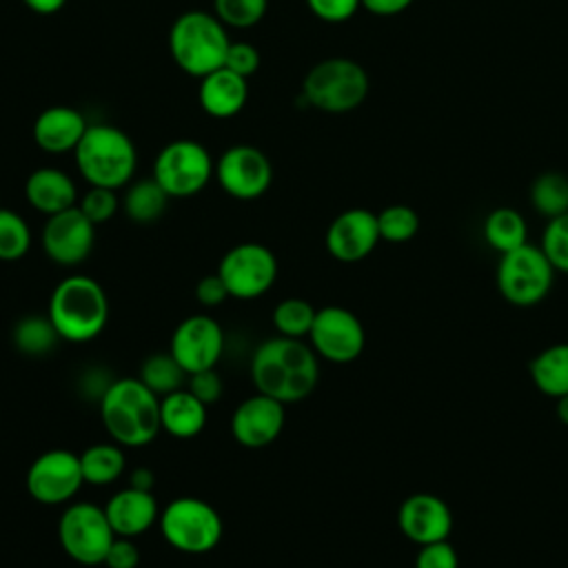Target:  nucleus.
I'll return each instance as SVG.
<instances>
[{"label":"nucleus","mask_w":568,"mask_h":568,"mask_svg":"<svg viewBox=\"0 0 568 568\" xmlns=\"http://www.w3.org/2000/svg\"><path fill=\"white\" fill-rule=\"evenodd\" d=\"M251 382L257 393L284 406L302 402L320 382L317 353L295 337L277 335L264 339L251 357Z\"/></svg>","instance_id":"f257e3e1"},{"label":"nucleus","mask_w":568,"mask_h":568,"mask_svg":"<svg viewBox=\"0 0 568 568\" xmlns=\"http://www.w3.org/2000/svg\"><path fill=\"white\" fill-rule=\"evenodd\" d=\"M100 417L120 446L140 448L151 444L160 426V397L140 377H120L100 395Z\"/></svg>","instance_id":"f03ea898"},{"label":"nucleus","mask_w":568,"mask_h":568,"mask_svg":"<svg viewBox=\"0 0 568 568\" xmlns=\"http://www.w3.org/2000/svg\"><path fill=\"white\" fill-rule=\"evenodd\" d=\"M47 315L64 342H91L109 322V300L104 288L89 275L60 280L49 297Z\"/></svg>","instance_id":"7ed1b4c3"},{"label":"nucleus","mask_w":568,"mask_h":568,"mask_svg":"<svg viewBox=\"0 0 568 568\" xmlns=\"http://www.w3.org/2000/svg\"><path fill=\"white\" fill-rule=\"evenodd\" d=\"M75 166L89 186L122 189L131 182L138 166L133 140L118 126L89 124L75 151Z\"/></svg>","instance_id":"20e7f679"},{"label":"nucleus","mask_w":568,"mask_h":568,"mask_svg":"<svg viewBox=\"0 0 568 568\" xmlns=\"http://www.w3.org/2000/svg\"><path fill=\"white\" fill-rule=\"evenodd\" d=\"M229 44L226 27L209 11H184L169 29V51L173 62L193 78H204L224 67Z\"/></svg>","instance_id":"39448f33"},{"label":"nucleus","mask_w":568,"mask_h":568,"mask_svg":"<svg viewBox=\"0 0 568 568\" xmlns=\"http://www.w3.org/2000/svg\"><path fill=\"white\" fill-rule=\"evenodd\" d=\"M368 73L351 58H326L302 80L304 100L324 113H348L368 95Z\"/></svg>","instance_id":"423d86ee"},{"label":"nucleus","mask_w":568,"mask_h":568,"mask_svg":"<svg viewBox=\"0 0 568 568\" xmlns=\"http://www.w3.org/2000/svg\"><path fill=\"white\" fill-rule=\"evenodd\" d=\"M160 532L169 546L186 555H204L222 541V515L200 497H175L158 519Z\"/></svg>","instance_id":"0eeeda50"},{"label":"nucleus","mask_w":568,"mask_h":568,"mask_svg":"<svg viewBox=\"0 0 568 568\" xmlns=\"http://www.w3.org/2000/svg\"><path fill=\"white\" fill-rule=\"evenodd\" d=\"M555 273L557 271L541 246L526 242L499 257L495 280L506 302L515 306H535L550 293Z\"/></svg>","instance_id":"6e6552de"},{"label":"nucleus","mask_w":568,"mask_h":568,"mask_svg":"<svg viewBox=\"0 0 568 568\" xmlns=\"http://www.w3.org/2000/svg\"><path fill=\"white\" fill-rule=\"evenodd\" d=\"M215 175V160L197 140H173L160 149L153 162V178L169 197H191Z\"/></svg>","instance_id":"1a4fd4ad"},{"label":"nucleus","mask_w":568,"mask_h":568,"mask_svg":"<svg viewBox=\"0 0 568 568\" xmlns=\"http://www.w3.org/2000/svg\"><path fill=\"white\" fill-rule=\"evenodd\" d=\"M115 532L104 515V508L91 501L67 506L58 519V541L62 550L80 566L104 564L106 550Z\"/></svg>","instance_id":"9d476101"},{"label":"nucleus","mask_w":568,"mask_h":568,"mask_svg":"<svg viewBox=\"0 0 568 568\" xmlns=\"http://www.w3.org/2000/svg\"><path fill=\"white\" fill-rule=\"evenodd\" d=\"M217 275L231 297L255 300L275 284L277 257L260 242H242L222 255Z\"/></svg>","instance_id":"9b49d317"},{"label":"nucleus","mask_w":568,"mask_h":568,"mask_svg":"<svg viewBox=\"0 0 568 568\" xmlns=\"http://www.w3.org/2000/svg\"><path fill=\"white\" fill-rule=\"evenodd\" d=\"M84 484L80 455L67 448H51L38 455L27 470V493L44 506L71 501Z\"/></svg>","instance_id":"f8f14e48"},{"label":"nucleus","mask_w":568,"mask_h":568,"mask_svg":"<svg viewBox=\"0 0 568 568\" xmlns=\"http://www.w3.org/2000/svg\"><path fill=\"white\" fill-rule=\"evenodd\" d=\"M217 184L224 193L235 200H257L262 197L273 180V166L264 151L251 144L229 146L215 160Z\"/></svg>","instance_id":"ddd939ff"},{"label":"nucleus","mask_w":568,"mask_h":568,"mask_svg":"<svg viewBox=\"0 0 568 568\" xmlns=\"http://www.w3.org/2000/svg\"><path fill=\"white\" fill-rule=\"evenodd\" d=\"M313 351L335 364L357 359L366 344V333L359 317L344 306L317 308L308 333Z\"/></svg>","instance_id":"4468645a"},{"label":"nucleus","mask_w":568,"mask_h":568,"mask_svg":"<svg viewBox=\"0 0 568 568\" xmlns=\"http://www.w3.org/2000/svg\"><path fill=\"white\" fill-rule=\"evenodd\" d=\"M224 351L222 326L211 315H191L182 320L173 335L169 353L186 371V375L215 368Z\"/></svg>","instance_id":"2eb2a0df"},{"label":"nucleus","mask_w":568,"mask_h":568,"mask_svg":"<svg viewBox=\"0 0 568 568\" xmlns=\"http://www.w3.org/2000/svg\"><path fill=\"white\" fill-rule=\"evenodd\" d=\"M40 242L51 262L60 266H78L93 251L95 224L75 204L47 217Z\"/></svg>","instance_id":"dca6fc26"},{"label":"nucleus","mask_w":568,"mask_h":568,"mask_svg":"<svg viewBox=\"0 0 568 568\" xmlns=\"http://www.w3.org/2000/svg\"><path fill=\"white\" fill-rule=\"evenodd\" d=\"M377 213L368 209H346L326 229V251L344 264H355L368 257L377 242Z\"/></svg>","instance_id":"f3484780"},{"label":"nucleus","mask_w":568,"mask_h":568,"mask_svg":"<svg viewBox=\"0 0 568 568\" xmlns=\"http://www.w3.org/2000/svg\"><path fill=\"white\" fill-rule=\"evenodd\" d=\"M397 526L402 535L417 546L444 541L453 530V513L442 497L413 493L399 504Z\"/></svg>","instance_id":"a211bd4d"},{"label":"nucleus","mask_w":568,"mask_h":568,"mask_svg":"<svg viewBox=\"0 0 568 568\" xmlns=\"http://www.w3.org/2000/svg\"><path fill=\"white\" fill-rule=\"evenodd\" d=\"M284 428V404L255 393L246 397L231 415V435L246 448L268 446Z\"/></svg>","instance_id":"6ab92c4d"},{"label":"nucleus","mask_w":568,"mask_h":568,"mask_svg":"<svg viewBox=\"0 0 568 568\" xmlns=\"http://www.w3.org/2000/svg\"><path fill=\"white\" fill-rule=\"evenodd\" d=\"M104 515L115 537H138L146 532L160 519V506L151 490L122 488L104 504Z\"/></svg>","instance_id":"aec40b11"},{"label":"nucleus","mask_w":568,"mask_h":568,"mask_svg":"<svg viewBox=\"0 0 568 568\" xmlns=\"http://www.w3.org/2000/svg\"><path fill=\"white\" fill-rule=\"evenodd\" d=\"M89 122L84 115L67 104H55L44 111L33 122V142L44 153H67L75 151L78 142L82 140Z\"/></svg>","instance_id":"412c9836"},{"label":"nucleus","mask_w":568,"mask_h":568,"mask_svg":"<svg viewBox=\"0 0 568 568\" xmlns=\"http://www.w3.org/2000/svg\"><path fill=\"white\" fill-rule=\"evenodd\" d=\"M197 100L206 115L217 120L233 118L248 100V80L226 67H220L200 78Z\"/></svg>","instance_id":"4be33fe9"},{"label":"nucleus","mask_w":568,"mask_h":568,"mask_svg":"<svg viewBox=\"0 0 568 568\" xmlns=\"http://www.w3.org/2000/svg\"><path fill=\"white\" fill-rule=\"evenodd\" d=\"M24 197L38 213L49 217L75 206L78 191L71 175L62 169L40 166L29 173L24 182Z\"/></svg>","instance_id":"5701e85b"},{"label":"nucleus","mask_w":568,"mask_h":568,"mask_svg":"<svg viewBox=\"0 0 568 568\" xmlns=\"http://www.w3.org/2000/svg\"><path fill=\"white\" fill-rule=\"evenodd\" d=\"M206 408L189 388H178L160 397V426L175 439H191L206 426Z\"/></svg>","instance_id":"b1692460"},{"label":"nucleus","mask_w":568,"mask_h":568,"mask_svg":"<svg viewBox=\"0 0 568 568\" xmlns=\"http://www.w3.org/2000/svg\"><path fill=\"white\" fill-rule=\"evenodd\" d=\"M530 377L537 390L552 399L568 395V342L541 348L530 359Z\"/></svg>","instance_id":"393cba45"},{"label":"nucleus","mask_w":568,"mask_h":568,"mask_svg":"<svg viewBox=\"0 0 568 568\" xmlns=\"http://www.w3.org/2000/svg\"><path fill=\"white\" fill-rule=\"evenodd\" d=\"M166 191L155 182V178H142L126 184L124 197H122V211L124 215L135 224H151L162 217L166 204H169Z\"/></svg>","instance_id":"a878e982"},{"label":"nucleus","mask_w":568,"mask_h":568,"mask_svg":"<svg viewBox=\"0 0 568 568\" xmlns=\"http://www.w3.org/2000/svg\"><path fill=\"white\" fill-rule=\"evenodd\" d=\"M486 244L497 251L499 255L519 248L528 242V226L519 211L510 206H497L493 209L481 226Z\"/></svg>","instance_id":"bb28decb"},{"label":"nucleus","mask_w":568,"mask_h":568,"mask_svg":"<svg viewBox=\"0 0 568 568\" xmlns=\"http://www.w3.org/2000/svg\"><path fill=\"white\" fill-rule=\"evenodd\" d=\"M80 466L84 475V484L93 486H109L118 477H122L126 468V457L120 444L100 442L80 453Z\"/></svg>","instance_id":"cd10ccee"},{"label":"nucleus","mask_w":568,"mask_h":568,"mask_svg":"<svg viewBox=\"0 0 568 568\" xmlns=\"http://www.w3.org/2000/svg\"><path fill=\"white\" fill-rule=\"evenodd\" d=\"M530 204L546 220L568 213V175L544 171L530 184Z\"/></svg>","instance_id":"c85d7f7f"},{"label":"nucleus","mask_w":568,"mask_h":568,"mask_svg":"<svg viewBox=\"0 0 568 568\" xmlns=\"http://www.w3.org/2000/svg\"><path fill=\"white\" fill-rule=\"evenodd\" d=\"M13 344L20 353L38 357L53 351L60 335L51 324L49 315H27L13 326Z\"/></svg>","instance_id":"c756f323"},{"label":"nucleus","mask_w":568,"mask_h":568,"mask_svg":"<svg viewBox=\"0 0 568 568\" xmlns=\"http://www.w3.org/2000/svg\"><path fill=\"white\" fill-rule=\"evenodd\" d=\"M186 371L175 362L171 353H153L140 366V379L158 395L164 397L178 388H182L186 379Z\"/></svg>","instance_id":"7c9ffc66"},{"label":"nucleus","mask_w":568,"mask_h":568,"mask_svg":"<svg viewBox=\"0 0 568 568\" xmlns=\"http://www.w3.org/2000/svg\"><path fill=\"white\" fill-rule=\"evenodd\" d=\"M317 308L302 297H286L273 311V326L284 337H308Z\"/></svg>","instance_id":"2f4dec72"},{"label":"nucleus","mask_w":568,"mask_h":568,"mask_svg":"<svg viewBox=\"0 0 568 568\" xmlns=\"http://www.w3.org/2000/svg\"><path fill=\"white\" fill-rule=\"evenodd\" d=\"M29 248L31 229L27 220L11 209H0V262H18Z\"/></svg>","instance_id":"473e14b6"},{"label":"nucleus","mask_w":568,"mask_h":568,"mask_svg":"<svg viewBox=\"0 0 568 568\" xmlns=\"http://www.w3.org/2000/svg\"><path fill=\"white\" fill-rule=\"evenodd\" d=\"M379 237L390 244H404L419 231V215L406 204H390L377 213Z\"/></svg>","instance_id":"72a5a7b5"},{"label":"nucleus","mask_w":568,"mask_h":568,"mask_svg":"<svg viewBox=\"0 0 568 568\" xmlns=\"http://www.w3.org/2000/svg\"><path fill=\"white\" fill-rule=\"evenodd\" d=\"M268 9V0H213V13L224 27H255Z\"/></svg>","instance_id":"f704fd0d"},{"label":"nucleus","mask_w":568,"mask_h":568,"mask_svg":"<svg viewBox=\"0 0 568 568\" xmlns=\"http://www.w3.org/2000/svg\"><path fill=\"white\" fill-rule=\"evenodd\" d=\"M539 246L555 271L568 273V213L548 220Z\"/></svg>","instance_id":"c9c22d12"},{"label":"nucleus","mask_w":568,"mask_h":568,"mask_svg":"<svg viewBox=\"0 0 568 568\" xmlns=\"http://www.w3.org/2000/svg\"><path fill=\"white\" fill-rule=\"evenodd\" d=\"M120 197L115 193V189H106V186H89V191L80 197L78 209L98 226L109 222L118 209H120Z\"/></svg>","instance_id":"e433bc0d"},{"label":"nucleus","mask_w":568,"mask_h":568,"mask_svg":"<svg viewBox=\"0 0 568 568\" xmlns=\"http://www.w3.org/2000/svg\"><path fill=\"white\" fill-rule=\"evenodd\" d=\"M224 67L242 78H251L260 69V51L251 42H231L226 49Z\"/></svg>","instance_id":"4c0bfd02"},{"label":"nucleus","mask_w":568,"mask_h":568,"mask_svg":"<svg viewBox=\"0 0 568 568\" xmlns=\"http://www.w3.org/2000/svg\"><path fill=\"white\" fill-rule=\"evenodd\" d=\"M415 568H459V555L448 539L424 544L415 557Z\"/></svg>","instance_id":"58836bf2"},{"label":"nucleus","mask_w":568,"mask_h":568,"mask_svg":"<svg viewBox=\"0 0 568 568\" xmlns=\"http://www.w3.org/2000/svg\"><path fill=\"white\" fill-rule=\"evenodd\" d=\"M306 7L322 22L339 24L355 16V11L362 7V0H306Z\"/></svg>","instance_id":"ea45409f"},{"label":"nucleus","mask_w":568,"mask_h":568,"mask_svg":"<svg viewBox=\"0 0 568 568\" xmlns=\"http://www.w3.org/2000/svg\"><path fill=\"white\" fill-rule=\"evenodd\" d=\"M186 388H189L202 404H206V406L215 404V402L222 397V393H224L222 377L217 375L215 368H206V371L191 373Z\"/></svg>","instance_id":"a19ab883"},{"label":"nucleus","mask_w":568,"mask_h":568,"mask_svg":"<svg viewBox=\"0 0 568 568\" xmlns=\"http://www.w3.org/2000/svg\"><path fill=\"white\" fill-rule=\"evenodd\" d=\"M140 550L129 537H115L106 550L104 566L106 568H138Z\"/></svg>","instance_id":"79ce46f5"},{"label":"nucleus","mask_w":568,"mask_h":568,"mask_svg":"<svg viewBox=\"0 0 568 568\" xmlns=\"http://www.w3.org/2000/svg\"><path fill=\"white\" fill-rule=\"evenodd\" d=\"M231 295H229V291H226V286H224V282H222V277L217 275V273H213V275H204L200 282H197V286H195V300L202 304V306H209V308H213V306H220L224 300H229Z\"/></svg>","instance_id":"37998d69"},{"label":"nucleus","mask_w":568,"mask_h":568,"mask_svg":"<svg viewBox=\"0 0 568 568\" xmlns=\"http://www.w3.org/2000/svg\"><path fill=\"white\" fill-rule=\"evenodd\" d=\"M410 4L413 0H362V7L375 16H397Z\"/></svg>","instance_id":"c03bdc74"},{"label":"nucleus","mask_w":568,"mask_h":568,"mask_svg":"<svg viewBox=\"0 0 568 568\" xmlns=\"http://www.w3.org/2000/svg\"><path fill=\"white\" fill-rule=\"evenodd\" d=\"M24 7H29L33 13H40V16H51V13H58L67 0H22Z\"/></svg>","instance_id":"a18cd8bd"},{"label":"nucleus","mask_w":568,"mask_h":568,"mask_svg":"<svg viewBox=\"0 0 568 568\" xmlns=\"http://www.w3.org/2000/svg\"><path fill=\"white\" fill-rule=\"evenodd\" d=\"M153 481H155V477H153V473L149 470V468H135L133 473H131V484L129 486H133V488H140V490H151L153 493Z\"/></svg>","instance_id":"49530a36"},{"label":"nucleus","mask_w":568,"mask_h":568,"mask_svg":"<svg viewBox=\"0 0 568 568\" xmlns=\"http://www.w3.org/2000/svg\"><path fill=\"white\" fill-rule=\"evenodd\" d=\"M555 410H557V417H559V422L568 426V395H561V397H557V406H555Z\"/></svg>","instance_id":"de8ad7c7"},{"label":"nucleus","mask_w":568,"mask_h":568,"mask_svg":"<svg viewBox=\"0 0 568 568\" xmlns=\"http://www.w3.org/2000/svg\"><path fill=\"white\" fill-rule=\"evenodd\" d=\"M0 209H2V206H0Z\"/></svg>","instance_id":"09e8293b"}]
</instances>
